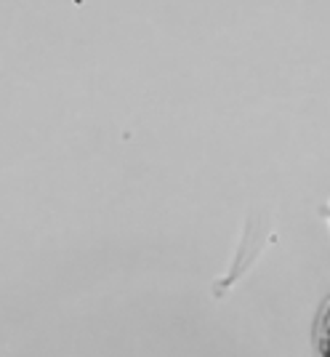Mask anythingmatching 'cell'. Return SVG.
Here are the masks:
<instances>
[{"label": "cell", "instance_id": "1", "mask_svg": "<svg viewBox=\"0 0 330 357\" xmlns=\"http://www.w3.org/2000/svg\"><path fill=\"white\" fill-rule=\"evenodd\" d=\"M312 347H315V357H330V296L322 301V307L315 317Z\"/></svg>", "mask_w": 330, "mask_h": 357}, {"label": "cell", "instance_id": "2", "mask_svg": "<svg viewBox=\"0 0 330 357\" xmlns=\"http://www.w3.org/2000/svg\"><path fill=\"white\" fill-rule=\"evenodd\" d=\"M322 219L328 222V227H330V200L325 203V208H322Z\"/></svg>", "mask_w": 330, "mask_h": 357}]
</instances>
